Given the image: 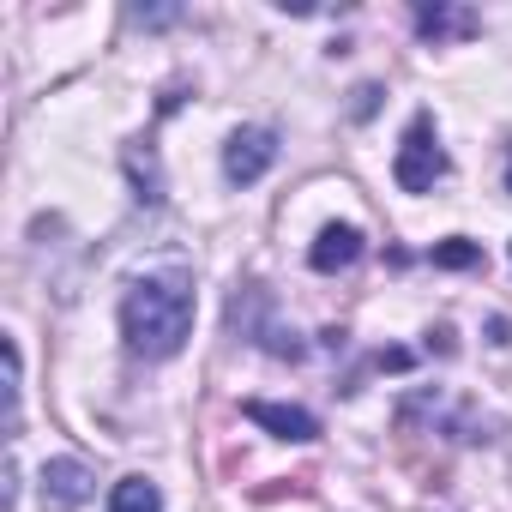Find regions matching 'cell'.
I'll use <instances>...</instances> for the list:
<instances>
[{
  "label": "cell",
  "mask_w": 512,
  "mask_h": 512,
  "mask_svg": "<svg viewBox=\"0 0 512 512\" xmlns=\"http://www.w3.org/2000/svg\"><path fill=\"white\" fill-rule=\"evenodd\" d=\"M362 253H368V241H362L356 223H326V229L314 235V247H308V266L332 278V272H350Z\"/></svg>",
  "instance_id": "cell-6"
},
{
  "label": "cell",
  "mask_w": 512,
  "mask_h": 512,
  "mask_svg": "<svg viewBox=\"0 0 512 512\" xmlns=\"http://www.w3.org/2000/svg\"><path fill=\"white\" fill-rule=\"evenodd\" d=\"M109 512H163V488L151 476H121L109 488Z\"/></svg>",
  "instance_id": "cell-10"
},
{
  "label": "cell",
  "mask_w": 512,
  "mask_h": 512,
  "mask_svg": "<svg viewBox=\"0 0 512 512\" xmlns=\"http://www.w3.org/2000/svg\"><path fill=\"white\" fill-rule=\"evenodd\" d=\"M133 19H139V25H175V19H181V7H151V13L139 7Z\"/></svg>",
  "instance_id": "cell-13"
},
{
  "label": "cell",
  "mask_w": 512,
  "mask_h": 512,
  "mask_svg": "<svg viewBox=\"0 0 512 512\" xmlns=\"http://www.w3.org/2000/svg\"><path fill=\"white\" fill-rule=\"evenodd\" d=\"M272 163H278V133L272 127H241V133H229V145H223L229 187H253Z\"/></svg>",
  "instance_id": "cell-4"
},
{
  "label": "cell",
  "mask_w": 512,
  "mask_h": 512,
  "mask_svg": "<svg viewBox=\"0 0 512 512\" xmlns=\"http://www.w3.org/2000/svg\"><path fill=\"white\" fill-rule=\"evenodd\" d=\"M446 169H452V163H446V151H440V139H434V115L422 109V115L404 127V145H398V157H392V181H398L404 193H428Z\"/></svg>",
  "instance_id": "cell-2"
},
{
  "label": "cell",
  "mask_w": 512,
  "mask_h": 512,
  "mask_svg": "<svg viewBox=\"0 0 512 512\" xmlns=\"http://www.w3.org/2000/svg\"><path fill=\"white\" fill-rule=\"evenodd\" d=\"M121 338L145 362H169L193 338V278L187 272H151L121 296Z\"/></svg>",
  "instance_id": "cell-1"
},
{
  "label": "cell",
  "mask_w": 512,
  "mask_h": 512,
  "mask_svg": "<svg viewBox=\"0 0 512 512\" xmlns=\"http://www.w3.org/2000/svg\"><path fill=\"white\" fill-rule=\"evenodd\" d=\"M266 308H272V296H266V284H247L235 302H229V326L241 332V338H253L260 350H272V356H302V344H296V332H284V326H272L266 320Z\"/></svg>",
  "instance_id": "cell-3"
},
{
  "label": "cell",
  "mask_w": 512,
  "mask_h": 512,
  "mask_svg": "<svg viewBox=\"0 0 512 512\" xmlns=\"http://www.w3.org/2000/svg\"><path fill=\"white\" fill-rule=\"evenodd\" d=\"M428 260H434L440 272H470V266H482V247H476V241H464V235H446V241H434Z\"/></svg>",
  "instance_id": "cell-11"
},
{
  "label": "cell",
  "mask_w": 512,
  "mask_h": 512,
  "mask_svg": "<svg viewBox=\"0 0 512 512\" xmlns=\"http://www.w3.org/2000/svg\"><path fill=\"white\" fill-rule=\"evenodd\" d=\"M482 31V19L470 13V7H446V0H422L416 7V37L422 43H458V37H476Z\"/></svg>",
  "instance_id": "cell-7"
},
{
  "label": "cell",
  "mask_w": 512,
  "mask_h": 512,
  "mask_svg": "<svg viewBox=\"0 0 512 512\" xmlns=\"http://www.w3.org/2000/svg\"><path fill=\"white\" fill-rule=\"evenodd\" d=\"M506 187H512V175H506Z\"/></svg>",
  "instance_id": "cell-14"
},
{
  "label": "cell",
  "mask_w": 512,
  "mask_h": 512,
  "mask_svg": "<svg viewBox=\"0 0 512 512\" xmlns=\"http://www.w3.org/2000/svg\"><path fill=\"white\" fill-rule=\"evenodd\" d=\"M121 163H127V175H133V199H139V205H163V169H157V151H151V145H127Z\"/></svg>",
  "instance_id": "cell-9"
},
{
  "label": "cell",
  "mask_w": 512,
  "mask_h": 512,
  "mask_svg": "<svg viewBox=\"0 0 512 512\" xmlns=\"http://www.w3.org/2000/svg\"><path fill=\"white\" fill-rule=\"evenodd\" d=\"M374 109H380V85H356V103H350V115H356V121H368Z\"/></svg>",
  "instance_id": "cell-12"
},
{
  "label": "cell",
  "mask_w": 512,
  "mask_h": 512,
  "mask_svg": "<svg viewBox=\"0 0 512 512\" xmlns=\"http://www.w3.org/2000/svg\"><path fill=\"white\" fill-rule=\"evenodd\" d=\"M241 410H247V422L272 428L278 440H314V434H320V422H314V416H308L302 404H272V398H247Z\"/></svg>",
  "instance_id": "cell-8"
},
{
  "label": "cell",
  "mask_w": 512,
  "mask_h": 512,
  "mask_svg": "<svg viewBox=\"0 0 512 512\" xmlns=\"http://www.w3.org/2000/svg\"><path fill=\"white\" fill-rule=\"evenodd\" d=\"M91 488H97V476L79 458H49L43 464V506L49 512H79L91 500Z\"/></svg>",
  "instance_id": "cell-5"
}]
</instances>
